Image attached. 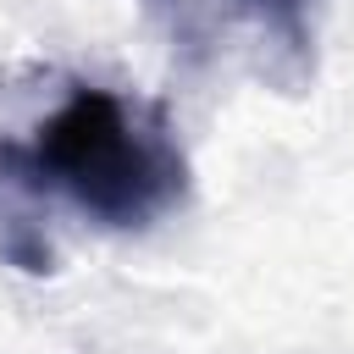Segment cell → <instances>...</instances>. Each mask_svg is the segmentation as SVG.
Here are the masks:
<instances>
[{
    "label": "cell",
    "mask_w": 354,
    "mask_h": 354,
    "mask_svg": "<svg viewBox=\"0 0 354 354\" xmlns=\"http://www.w3.org/2000/svg\"><path fill=\"white\" fill-rule=\"evenodd\" d=\"M28 188L61 194L72 210L111 232H138L183 205L188 166L155 116H138L122 94L77 83L22 149H0Z\"/></svg>",
    "instance_id": "obj_1"
},
{
    "label": "cell",
    "mask_w": 354,
    "mask_h": 354,
    "mask_svg": "<svg viewBox=\"0 0 354 354\" xmlns=\"http://www.w3.org/2000/svg\"><path fill=\"white\" fill-rule=\"evenodd\" d=\"M254 6H260V11H266V17H282V22H293V17H299V6H304V0H254Z\"/></svg>",
    "instance_id": "obj_2"
}]
</instances>
